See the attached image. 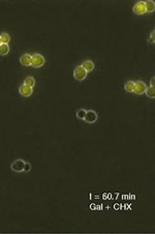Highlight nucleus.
Masks as SVG:
<instances>
[{
  "label": "nucleus",
  "instance_id": "nucleus-1",
  "mask_svg": "<svg viewBox=\"0 0 155 234\" xmlns=\"http://www.w3.org/2000/svg\"><path fill=\"white\" fill-rule=\"evenodd\" d=\"M45 64V58L41 54H34L31 56V66L33 68H41Z\"/></svg>",
  "mask_w": 155,
  "mask_h": 234
},
{
  "label": "nucleus",
  "instance_id": "nucleus-2",
  "mask_svg": "<svg viewBox=\"0 0 155 234\" xmlns=\"http://www.w3.org/2000/svg\"><path fill=\"white\" fill-rule=\"evenodd\" d=\"M74 76L77 80L83 81V80L86 78V76H87V72L85 71V68H83V66H78V68H76V70H75L74 72Z\"/></svg>",
  "mask_w": 155,
  "mask_h": 234
},
{
  "label": "nucleus",
  "instance_id": "nucleus-3",
  "mask_svg": "<svg viewBox=\"0 0 155 234\" xmlns=\"http://www.w3.org/2000/svg\"><path fill=\"white\" fill-rule=\"evenodd\" d=\"M146 89H147V86H146L144 82L141 81L134 82V89H133V92L134 93H136V94H143V93H145Z\"/></svg>",
  "mask_w": 155,
  "mask_h": 234
},
{
  "label": "nucleus",
  "instance_id": "nucleus-4",
  "mask_svg": "<svg viewBox=\"0 0 155 234\" xmlns=\"http://www.w3.org/2000/svg\"><path fill=\"white\" fill-rule=\"evenodd\" d=\"M133 11L134 14L136 15H143L146 13V5H145V2H138L134 4L133 6Z\"/></svg>",
  "mask_w": 155,
  "mask_h": 234
},
{
  "label": "nucleus",
  "instance_id": "nucleus-5",
  "mask_svg": "<svg viewBox=\"0 0 155 234\" xmlns=\"http://www.w3.org/2000/svg\"><path fill=\"white\" fill-rule=\"evenodd\" d=\"M84 120H85V121H87L88 123L95 122L96 120H97V114H96L94 111H92V110L87 111V112H86V116H85Z\"/></svg>",
  "mask_w": 155,
  "mask_h": 234
},
{
  "label": "nucleus",
  "instance_id": "nucleus-6",
  "mask_svg": "<svg viewBox=\"0 0 155 234\" xmlns=\"http://www.w3.org/2000/svg\"><path fill=\"white\" fill-rule=\"evenodd\" d=\"M24 167H25V162L22 161V160H17V161L11 165V169L16 172L24 171Z\"/></svg>",
  "mask_w": 155,
  "mask_h": 234
},
{
  "label": "nucleus",
  "instance_id": "nucleus-7",
  "mask_svg": "<svg viewBox=\"0 0 155 234\" xmlns=\"http://www.w3.org/2000/svg\"><path fill=\"white\" fill-rule=\"evenodd\" d=\"M19 91L23 96H29V95L32 94V87H30V86H28L26 84H23L20 87Z\"/></svg>",
  "mask_w": 155,
  "mask_h": 234
},
{
  "label": "nucleus",
  "instance_id": "nucleus-8",
  "mask_svg": "<svg viewBox=\"0 0 155 234\" xmlns=\"http://www.w3.org/2000/svg\"><path fill=\"white\" fill-rule=\"evenodd\" d=\"M20 61L22 63V66H31V56L29 54H24L21 56Z\"/></svg>",
  "mask_w": 155,
  "mask_h": 234
},
{
  "label": "nucleus",
  "instance_id": "nucleus-9",
  "mask_svg": "<svg viewBox=\"0 0 155 234\" xmlns=\"http://www.w3.org/2000/svg\"><path fill=\"white\" fill-rule=\"evenodd\" d=\"M82 66L85 68V71L87 72H91L93 71V68H94V64H93L92 61H90V60H87V61H85L83 64H82Z\"/></svg>",
  "mask_w": 155,
  "mask_h": 234
},
{
  "label": "nucleus",
  "instance_id": "nucleus-10",
  "mask_svg": "<svg viewBox=\"0 0 155 234\" xmlns=\"http://www.w3.org/2000/svg\"><path fill=\"white\" fill-rule=\"evenodd\" d=\"M145 5H146V13H153L155 9V3L153 1H147L145 2Z\"/></svg>",
  "mask_w": 155,
  "mask_h": 234
},
{
  "label": "nucleus",
  "instance_id": "nucleus-11",
  "mask_svg": "<svg viewBox=\"0 0 155 234\" xmlns=\"http://www.w3.org/2000/svg\"><path fill=\"white\" fill-rule=\"evenodd\" d=\"M124 89H125L127 92H133V89H134V82H132V81L126 82L125 85H124Z\"/></svg>",
  "mask_w": 155,
  "mask_h": 234
},
{
  "label": "nucleus",
  "instance_id": "nucleus-12",
  "mask_svg": "<svg viewBox=\"0 0 155 234\" xmlns=\"http://www.w3.org/2000/svg\"><path fill=\"white\" fill-rule=\"evenodd\" d=\"M0 41H1L2 44L8 45V43L11 41V36H9V34H7V33H1V34H0Z\"/></svg>",
  "mask_w": 155,
  "mask_h": 234
},
{
  "label": "nucleus",
  "instance_id": "nucleus-13",
  "mask_svg": "<svg viewBox=\"0 0 155 234\" xmlns=\"http://www.w3.org/2000/svg\"><path fill=\"white\" fill-rule=\"evenodd\" d=\"M9 52V47L7 44L0 45V55H6Z\"/></svg>",
  "mask_w": 155,
  "mask_h": 234
},
{
  "label": "nucleus",
  "instance_id": "nucleus-14",
  "mask_svg": "<svg viewBox=\"0 0 155 234\" xmlns=\"http://www.w3.org/2000/svg\"><path fill=\"white\" fill-rule=\"evenodd\" d=\"M145 92H146V94H147L148 98H155V89H154V87H151V86H150L149 88L146 89Z\"/></svg>",
  "mask_w": 155,
  "mask_h": 234
},
{
  "label": "nucleus",
  "instance_id": "nucleus-15",
  "mask_svg": "<svg viewBox=\"0 0 155 234\" xmlns=\"http://www.w3.org/2000/svg\"><path fill=\"white\" fill-rule=\"evenodd\" d=\"M24 84L28 85V86H30V87H33L34 84H35V80L33 79V78H31V77H28V78H26V80H25Z\"/></svg>",
  "mask_w": 155,
  "mask_h": 234
},
{
  "label": "nucleus",
  "instance_id": "nucleus-16",
  "mask_svg": "<svg viewBox=\"0 0 155 234\" xmlns=\"http://www.w3.org/2000/svg\"><path fill=\"white\" fill-rule=\"evenodd\" d=\"M86 112L87 111H85V110H83V109L79 110V111L77 112V117L80 118V119H84L85 116H86Z\"/></svg>",
  "mask_w": 155,
  "mask_h": 234
},
{
  "label": "nucleus",
  "instance_id": "nucleus-17",
  "mask_svg": "<svg viewBox=\"0 0 155 234\" xmlns=\"http://www.w3.org/2000/svg\"><path fill=\"white\" fill-rule=\"evenodd\" d=\"M30 169H31V166H30V164H29V163H25L24 171H25V172H28V171H30Z\"/></svg>",
  "mask_w": 155,
  "mask_h": 234
},
{
  "label": "nucleus",
  "instance_id": "nucleus-18",
  "mask_svg": "<svg viewBox=\"0 0 155 234\" xmlns=\"http://www.w3.org/2000/svg\"><path fill=\"white\" fill-rule=\"evenodd\" d=\"M154 34L155 33H154V31H153V32L151 33V35H150V43H152V44L154 43Z\"/></svg>",
  "mask_w": 155,
  "mask_h": 234
},
{
  "label": "nucleus",
  "instance_id": "nucleus-19",
  "mask_svg": "<svg viewBox=\"0 0 155 234\" xmlns=\"http://www.w3.org/2000/svg\"><path fill=\"white\" fill-rule=\"evenodd\" d=\"M154 85H155V79L152 78V80H151V87H154Z\"/></svg>",
  "mask_w": 155,
  "mask_h": 234
},
{
  "label": "nucleus",
  "instance_id": "nucleus-20",
  "mask_svg": "<svg viewBox=\"0 0 155 234\" xmlns=\"http://www.w3.org/2000/svg\"><path fill=\"white\" fill-rule=\"evenodd\" d=\"M1 44H2V43H1V41H0V45H1Z\"/></svg>",
  "mask_w": 155,
  "mask_h": 234
}]
</instances>
